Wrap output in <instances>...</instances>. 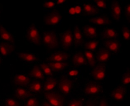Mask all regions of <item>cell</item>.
Wrapping results in <instances>:
<instances>
[{
  "instance_id": "1",
  "label": "cell",
  "mask_w": 130,
  "mask_h": 106,
  "mask_svg": "<svg viewBox=\"0 0 130 106\" xmlns=\"http://www.w3.org/2000/svg\"><path fill=\"white\" fill-rule=\"evenodd\" d=\"M42 40L49 49H56L59 45L58 39L56 34L53 31H46L44 33Z\"/></svg>"
},
{
  "instance_id": "2",
  "label": "cell",
  "mask_w": 130,
  "mask_h": 106,
  "mask_svg": "<svg viewBox=\"0 0 130 106\" xmlns=\"http://www.w3.org/2000/svg\"><path fill=\"white\" fill-rule=\"evenodd\" d=\"M45 97L48 103L52 106H64V99L59 94L55 92H47L45 94Z\"/></svg>"
},
{
  "instance_id": "3",
  "label": "cell",
  "mask_w": 130,
  "mask_h": 106,
  "mask_svg": "<svg viewBox=\"0 0 130 106\" xmlns=\"http://www.w3.org/2000/svg\"><path fill=\"white\" fill-rule=\"evenodd\" d=\"M27 37L28 40L36 45H40V38L37 28L34 25H31L27 30Z\"/></svg>"
},
{
  "instance_id": "4",
  "label": "cell",
  "mask_w": 130,
  "mask_h": 106,
  "mask_svg": "<svg viewBox=\"0 0 130 106\" xmlns=\"http://www.w3.org/2000/svg\"><path fill=\"white\" fill-rule=\"evenodd\" d=\"M62 16L58 12L55 11L47 14L44 19L46 25L49 26L57 25L60 23Z\"/></svg>"
},
{
  "instance_id": "5",
  "label": "cell",
  "mask_w": 130,
  "mask_h": 106,
  "mask_svg": "<svg viewBox=\"0 0 130 106\" xmlns=\"http://www.w3.org/2000/svg\"><path fill=\"white\" fill-rule=\"evenodd\" d=\"M111 16L114 20L119 22L120 20L122 15V9L119 3L114 1L111 3Z\"/></svg>"
},
{
  "instance_id": "6",
  "label": "cell",
  "mask_w": 130,
  "mask_h": 106,
  "mask_svg": "<svg viewBox=\"0 0 130 106\" xmlns=\"http://www.w3.org/2000/svg\"><path fill=\"white\" fill-rule=\"evenodd\" d=\"M91 74L95 80H104L106 75L105 66L102 64L97 65L93 70Z\"/></svg>"
},
{
  "instance_id": "7",
  "label": "cell",
  "mask_w": 130,
  "mask_h": 106,
  "mask_svg": "<svg viewBox=\"0 0 130 106\" xmlns=\"http://www.w3.org/2000/svg\"><path fill=\"white\" fill-rule=\"evenodd\" d=\"M73 42V35L70 30L64 32L61 35V43L65 49H68L72 46Z\"/></svg>"
},
{
  "instance_id": "8",
  "label": "cell",
  "mask_w": 130,
  "mask_h": 106,
  "mask_svg": "<svg viewBox=\"0 0 130 106\" xmlns=\"http://www.w3.org/2000/svg\"><path fill=\"white\" fill-rule=\"evenodd\" d=\"M73 86V82L68 79L63 78L59 83V90L64 95H68Z\"/></svg>"
},
{
  "instance_id": "9",
  "label": "cell",
  "mask_w": 130,
  "mask_h": 106,
  "mask_svg": "<svg viewBox=\"0 0 130 106\" xmlns=\"http://www.w3.org/2000/svg\"><path fill=\"white\" fill-rule=\"evenodd\" d=\"M125 88L123 86H119L116 88L111 93V96L117 101H123L126 94Z\"/></svg>"
},
{
  "instance_id": "10",
  "label": "cell",
  "mask_w": 130,
  "mask_h": 106,
  "mask_svg": "<svg viewBox=\"0 0 130 106\" xmlns=\"http://www.w3.org/2000/svg\"><path fill=\"white\" fill-rule=\"evenodd\" d=\"M15 51L14 46L8 42H2L0 44V54L3 56H8Z\"/></svg>"
},
{
  "instance_id": "11",
  "label": "cell",
  "mask_w": 130,
  "mask_h": 106,
  "mask_svg": "<svg viewBox=\"0 0 130 106\" xmlns=\"http://www.w3.org/2000/svg\"><path fill=\"white\" fill-rule=\"evenodd\" d=\"M69 55L63 52H55L53 53L49 58V60L54 62H62L67 60Z\"/></svg>"
},
{
  "instance_id": "12",
  "label": "cell",
  "mask_w": 130,
  "mask_h": 106,
  "mask_svg": "<svg viewBox=\"0 0 130 106\" xmlns=\"http://www.w3.org/2000/svg\"><path fill=\"white\" fill-rule=\"evenodd\" d=\"M0 38L6 42L13 43L15 41L13 36L2 25H0Z\"/></svg>"
},
{
  "instance_id": "13",
  "label": "cell",
  "mask_w": 130,
  "mask_h": 106,
  "mask_svg": "<svg viewBox=\"0 0 130 106\" xmlns=\"http://www.w3.org/2000/svg\"><path fill=\"white\" fill-rule=\"evenodd\" d=\"M30 78L23 74H18L16 75L14 79L15 84L18 86H25L30 83Z\"/></svg>"
},
{
  "instance_id": "14",
  "label": "cell",
  "mask_w": 130,
  "mask_h": 106,
  "mask_svg": "<svg viewBox=\"0 0 130 106\" xmlns=\"http://www.w3.org/2000/svg\"><path fill=\"white\" fill-rule=\"evenodd\" d=\"M18 56L20 59L28 63H32L37 60L36 56L30 53L21 52L18 53Z\"/></svg>"
},
{
  "instance_id": "15",
  "label": "cell",
  "mask_w": 130,
  "mask_h": 106,
  "mask_svg": "<svg viewBox=\"0 0 130 106\" xmlns=\"http://www.w3.org/2000/svg\"><path fill=\"white\" fill-rule=\"evenodd\" d=\"M111 54L109 51L104 49H101L99 51L96 56V58L100 62H106L109 59Z\"/></svg>"
},
{
  "instance_id": "16",
  "label": "cell",
  "mask_w": 130,
  "mask_h": 106,
  "mask_svg": "<svg viewBox=\"0 0 130 106\" xmlns=\"http://www.w3.org/2000/svg\"><path fill=\"white\" fill-rule=\"evenodd\" d=\"M90 22L98 26H104L110 24L109 19L105 16H97L90 19Z\"/></svg>"
},
{
  "instance_id": "17",
  "label": "cell",
  "mask_w": 130,
  "mask_h": 106,
  "mask_svg": "<svg viewBox=\"0 0 130 106\" xmlns=\"http://www.w3.org/2000/svg\"><path fill=\"white\" fill-rule=\"evenodd\" d=\"M85 36L90 39H94L97 36V29L91 25H86L83 28Z\"/></svg>"
},
{
  "instance_id": "18",
  "label": "cell",
  "mask_w": 130,
  "mask_h": 106,
  "mask_svg": "<svg viewBox=\"0 0 130 106\" xmlns=\"http://www.w3.org/2000/svg\"><path fill=\"white\" fill-rule=\"evenodd\" d=\"M100 90L99 86L95 83H89L86 86L85 93L87 95H95L98 94Z\"/></svg>"
},
{
  "instance_id": "19",
  "label": "cell",
  "mask_w": 130,
  "mask_h": 106,
  "mask_svg": "<svg viewBox=\"0 0 130 106\" xmlns=\"http://www.w3.org/2000/svg\"><path fill=\"white\" fill-rule=\"evenodd\" d=\"M106 47L109 51L114 53H118L120 48V44L115 40H108L105 42Z\"/></svg>"
},
{
  "instance_id": "20",
  "label": "cell",
  "mask_w": 130,
  "mask_h": 106,
  "mask_svg": "<svg viewBox=\"0 0 130 106\" xmlns=\"http://www.w3.org/2000/svg\"><path fill=\"white\" fill-rule=\"evenodd\" d=\"M15 95L18 99H25L32 95L31 92L23 88H17L15 92Z\"/></svg>"
},
{
  "instance_id": "21",
  "label": "cell",
  "mask_w": 130,
  "mask_h": 106,
  "mask_svg": "<svg viewBox=\"0 0 130 106\" xmlns=\"http://www.w3.org/2000/svg\"><path fill=\"white\" fill-rule=\"evenodd\" d=\"M74 40L76 46H79L82 45L83 42V38L78 27H75L74 30Z\"/></svg>"
},
{
  "instance_id": "22",
  "label": "cell",
  "mask_w": 130,
  "mask_h": 106,
  "mask_svg": "<svg viewBox=\"0 0 130 106\" xmlns=\"http://www.w3.org/2000/svg\"><path fill=\"white\" fill-rule=\"evenodd\" d=\"M57 81L56 79L50 78L47 79L44 86V90L45 91L49 92L53 90L57 84Z\"/></svg>"
},
{
  "instance_id": "23",
  "label": "cell",
  "mask_w": 130,
  "mask_h": 106,
  "mask_svg": "<svg viewBox=\"0 0 130 106\" xmlns=\"http://www.w3.org/2000/svg\"><path fill=\"white\" fill-rule=\"evenodd\" d=\"M30 75L35 78L38 80H44L45 76L41 70L40 67L38 66H35L32 69Z\"/></svg>"
},
{
  "instance_id": "24",
  "label": "cell",
  "mask_w": 130,
  "mask_h": 106,
  "mask_svg": "<svg viewBox=\"0 0 130 106\" xmlns=\"http://www.w3.org/2000/svg\"><path fill=\"white\" fill-rule=\"evenodd\" d=\"M49 66L52 70L54 71H59L64 69L68 66L67 63L65 62H52L49 63Z\"/></svg>"
},
{
  "instance_id": "25",
  "label": "cell",
  "mask_w": 130,
  "mask_h": 106,
  "mask_svg": "<svg viewBox=\"0 0 130 106\" xmlns=\"http://www.w3.org/2000/svg\"><path fill=\"white\" fill-rule=\"evenodd\" d=\"M84 11L87 15H93L98 12V10L94 5L90 4H85L83 6Z\"/></svg>"
},
{
  "instance_id": "26",
  "label": "cell",
  "mask_w": 130,
  "mask_h": 106,
  "mask_svg": "<svg viewBox=\"0 0 130 106\" xmlns=\"http://www.w3.org/2000/svg\"><path fill=\"white\" fill-rule=\"evenodd\" d=\"M72 63L76 66H82L86 63L85 57L80 53H77L73 56Z\"/></svg>"
},
{
  "instance_id": "27",
  "label": "cell",
  "mask_w": 130,
  "mask_h": 106,
  "mask_svg": "<svg viewBox=\"0 0 130 106\" xmlns=\"http://www.w3.org/2000/svg\"><path fill=\"white\" fill-rule=\"evenodd\" d=\"M117 37V32L111 28L106 29L102 34V37L105 39H114Z\"/></svg>"
},
{
  "instance_id": "28",
  "label": "cell",
  "mask_w": 130,
  "mask_h": 106,
  "mask_svg": "<svg viewBox=\"0 0 130 106\" xmlns=\"http://www.w3.org/2000/svg\"><path fill=\"white\" fill-rule=\"evenodd\" d=\"M29 89L30 91L34 93H38L40 92L42 89V86L41 83L38 81H32L30 84Z\"/></svg>"
},
{
  "instance_id": "29",
  "label": "cell",
  "mask_w": 130,
  "mask_h": 106,
  "mask_svg": "<svg viewBox=\"0 0 130 106\" xmlns=\"http://www.w3.org/2000/svg\"><path fill=\"white\" fill-rule=\"evenodd\" d=\"M85 56L87 58L89 64L91 67H94L96 65V60L93 53L90 51H85Z\"/></svg>"
},
{
  "instance_id": "30",
  "label": "cell",
  "mask_w": 130,
  "mask_h": 106,
  "mask_svg": "<svg viewBox=\"0 0 130 106\" xmlns=\"http://www.w3.org/2000/svg\"><path fill=\"white\" fill-rule=\"evenodd\" d=\"M82 11V8L79 5H76L74 7H70L68 10V13L71 15L80 14Z\"/></svg>"
},
{
  "instance_id": "31",
  "label": "cell",
  "mask_w": 130,
  "mask_h": 106,
  "mask_svg": "<svg viewBox=\"0 0 130 106\" xmlns=\"http://www.w3.org/2000/svg\"><path fill=\"white\" fill-rule=\"evenodd\" d=\"M99 43L96 41H91L85 44V46L87 49L89 50L90 51H94L97 49Z\"/></svg>"
},
{
  "instance_id": "32",
  "label": "cell",
  "mask_w": 130,
  "mask_h": 106,
  "mask_svg": "<svg viewBox=\"0 0 130 106\" xmlns=\"http://www.w3.org/2000/svg\"><path fill=\"white\" fill-rule=\"evenodd\" d=\"M40 68L43 73L47 76H51L53 75V72L51 69L49 65L46 63H41Z\"/></svg>"
},
{
  "instance_id": "33",
  "label": "cell",
  "mask_w": 130,
  "mask_h": 106,
  "mask_svg": "<svg viewBox=\"0 0 130 106\" xmlns=\"http://www.w3.org/2000/svg\"><path fill=\"white\" fill-rule=\"evenodd\" d=\"M122 36L125 40L129 41L130 39V31L128 27L126 26L123 27L122 29Z\"/></svg>"
},
{
  "instance_id": "34",
  "label": "cell",
  "mask_w": 130,
  "mask_h": 106,
  "mask_svg": "<svg viewBox=\"0 0 130 106\" xmlns=\"http://www.w3.org/2000/svg\"><path fill=\"white\" fill-rule=\"evenodd\" d=\"M121 82L125 85H128L130 83V72L127 71L123 75L121 78Z\"/></svg>"
},
{
  "instance_id": "35",
  "label": "cell",
  "mask_w": 130,
  "mask_h": 106,
  "mask_svg": "<svg viewBox=\"0 0 130 106\" xmlns=\"http://www.w3.org/2000/svg\"><path fill=\"white\" fill-rule=\"evenodd\" d=\"M25 106H39V102L36 98L31 97L27 100Z\"/></svg>"
},
{
  "instance_id": "36",
  "label": "cell",
  "mask_w": 130,
  "mask_h": 106,
  "mask_svg": "<svg viewBox=\"0 0 130 106\" xmlns=\"http://www.w3.org/2000/svg\"><path fill=\"white\" fill-rule=\"evenodd\" d=\"M6 106H19V104L17 101L13 98H8L5 101Z\"/></svg>"
},
{
  "instance_id": "37",
  "label": "cell",
  "mask_w": 130,
  "mask_h": 106,
  "mask_svg": "<svg viewBox=\"0 0 130 106\" xmlns=\"http://www.w3.org/2000/svg\"><path fill=\"white\" fill-rule=\"evenodd\" d=\"M55 2L53 1H45L43 4V7L44 8L47 9H52L55 7Z\"/></svg>"
},
{
  "instance_id": "38",
  "label": "cell",
  "mask_w": 130,
  "mask_h": 106,
  "mask_svg": "<svg viewBox=\"0 0 130 106\" xmlns=\"http://www.w3.org/2000/svg\"><path fill=\"white\" fill-rule=\"evenodd\" d=\"M94 2L99 8L104 9L107 8V4L104 1L99 0V1H94Z\"/></svg>"
},
{
  "instance_id": "39",
  "label": "cell",
  "mask_w": 130,
  "mask_h": 106,
  "mask_svg": "<svg viewBox=\"0 0 130 106\" xmlns=\"http://www.w3.org/2000/svg\"><path fill=\"white\" fill-rule=\"evenodd\" d=\"M82 101L79 99H73L70 101L68 106H82Z\"/></svg>"
},
{
  "instance_id": "40",
  "label": "cell",
  "mask_w": 130,
  "mask_h": 106,
  "mask_svg": "<svg viewBox=\"0 0 130 106\" xmlns=\"http://www.w3.org/2000/svg\"><path fill=\"white\" fill-rule=\"evenodd\" d=\"M125 13L128 20H129L130 18V4L129 3H128V4L125 7Z\"/></svg>"
},
{
  "instance_id": "41",
  "label": "cell",
  "mask_w": 130,
  "mask_h": 106,
  "mask_svg": "<svg viewBox=\"0 0 130 106\" xmlns=\"http://www.w3.org/2000/svg\"><path fill=\"white\" fill-rule=\"evenodd\" d=\"M79 74V72L76 69H72L69 71L68 75L71 77H75L77 76Z\"/></svg>"
},
{
  "instance_id": "42",
  "label": "cell",
  "mask_w": 130,
  "mask_h": 106,
  "mask_svg": "<svg viewBox=\"0 0 130 106\" xmlns=\"http://www.w3.org/2000/svg\"><path fill=\"white\" fill-rule=\"evenodd\" d=\"M99 106H108L107 103L104 100L101 101L99 104Z\"/></svg>"
},
{
  "instance_id": "43",
  "label": "cell",
  "mask_w": 130,
  "mask_h": 106,
  "mask_svg": "<svg viewBox=\"0 0 130 106\" xmlns=\"http://www.w3.org/2000/svg\"><path fill=\"white\" fill-rule=\"evenodd\" d=\"M66 2V1L65 0H59L56 1V4H57V5H61L64 4Z\"/></svg>"
},
{
  "instance_id": "44",
  "label": "cell",
  "mask_w": 130,
  "mask_h": 106,
  "mask_svg": "<svg viewBox=\"0 0 130 106\" xmlns=\"http://www.w3.org/2000/svg\"><path fill=\"white\" fill-rule=\"evenodd\" d=\"M85 106H95L94 103L93 101H88Z\"/></svg>"
},
{
  "instance_id": "45",
  "label": "cell",
  "mask_w": 130,
  "mask_h": 106,
  "mask_svg": "<svg viewBox=\"0 0 130 106\" xmlns=\"http://www.w3.org/2000/svg\"><path fill=\"white\" fill-rule=\"evenodd\" d=\"M42 106H52V105H50V104L49 103H48V102H45L43 104V105Z\"/></svg>"
},
{
  "instance_id": "46",
  "label": "cell",
  "mask_w": 130,
  "mask_h": 106,
  "mask_svg": "<svg viewBox=\"0 0 130 106\" xmlns=\"http://www.w3.org/2000/svg\"><path fill=\"white\" fill-rule=\"evenodd\" d=\"M1 63V56H0V63Z\"/></svg>"
}]
</instances>
